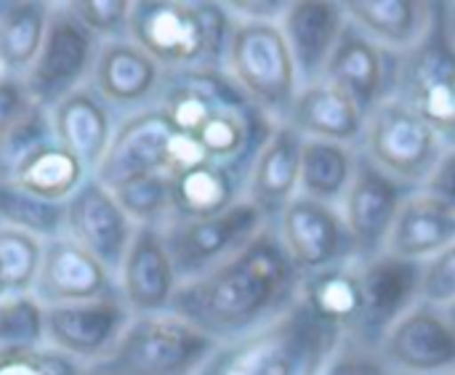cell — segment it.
I'll use <instances>...</instances> for the list:
<instances>
[{
  "instance_id": "1",
  "label": "cell",
  "mask_w": 455,
  "mask_h": 375,
  "mask_svg": "<svg viewBox=\"0 0 455 375\" xmlns=\"http://www.w3.org/2000/svg\"><path fill=\"white\" fill-rule=\"evenodd\" d=\"M299 283L301 275L269 224L232 259L181 283L171 312L219 344H229L283 315L296 301Z\"/></svg>"
},
{
  "instance_id": "2",
  "label": "cell",
  "mask_w": 455,
  "mask_h": 375,
  "mask_svg": "<svg viewBox=\"0 0 455 375\" xmlns=\"http://www.w3.org/2000/svg\"><path fill=\"white\" fill-rule=\"evenodd\" d=\"M344 339L296 301L264 328L221 344L200 375H325Z\"/></svg>"
},
{
  "instance_id": "3",
  "label": "cell",
  "mask_w": 455,
  "mask_h": 375,
  "mask_svg": "<svg viewBox=\"0 0 455 375\" xmlns=\"http://www.w3.org/2000/svg\"><path fill=\"white\" fill-rule=\"evenodd\" d=\"M232 16L224 3H133L131 40L171 72L224 69Z\"/></svg>"
},
{
  "instance_id": "4",
  "label": "cell",
  "mask_w": 455,
  "mask_h": 375,
  "mask_svg": "<svg viewBox=\"0 0 455 375\" xmlns=\"http://www.w3.org/2000/svg\"><path fill=\"white\" fill-rule=\"evenodd\" d=\"M224 72L267 120L275 125L288 120L301 80L280 21L232 19Z\"/></svg>"
},
{
  "instance_id": "5",
  "label": "cell",
  "mask_w": 455,
  "mask_h": 375,
  "mask_svg": "<svg viewBox=\"0 0 455 375\" xmlns=\"http://www.w3.org/2000/svg\"><path fill=\"white\" fill-rule=\"evenodd\" d=\"M219 341L173 312L139 315L115 349L99 360L96 375H200Z\"/></svg>"
},
{
  "instance_id": "6",
  "label": "cell",
  "mask_w": 455,
  "mask_h": 375,
  "mask_svg": "<svg viewBox=\"0 0 455 375\" xmlns=\"http://www.w3.org/2000/svg\"><path fill=\"white\" fill-rule=\"evenodd\" d=\"M445 147L448 141L419 112L397 96H387L368 112L360 155L408 189H421Z\"/></svg>"
},
{
  "instance_id": "7",
  "label": "cell",
  "mask_w": 455,
  "mask_h": 375,
  "mask_svg": "<svg viewBox=\"0 0 455 375\" xmlns=\"http://www.w3.org/2000/svg\"><path fill=\"white\" fill-rule=\"evenodd\" d=\"M269 224L272 221L251 200L243 197L219 216L171 219L165 227H160V232L176 264L179 280L187 283L232 259Z\"/></svg>"
},
{
  "instance_id": "8",
  "label": "cell",
  "mask_w": 455,
  "mask_h": 375,
  "mask_svg": "<svg viewBox=\"0 0 455 375\" xmlns=\"http://www.w3.org/2000/svg\"><path fill=\"white\" fill-rule=\"evenodd\" d=\"M93 53L96 35L69 11V5L51 8L40 53L21 80L29 99L43 107H56L64 96L77 91Z\"/></svg>"
},
{
  "instance_id": "9",
  "label": "cell",
  "mask_w": 455,
  "mask_h": 375,
  "mask_svg": "<svg viewBox=\"0 0 455 375\" xmlns=\"http://www.w3.org/2000/svg\"><path fill=\"white\" fill-rule=\"evenodd\" d=\"M272 224L301 277L355 259L344 216L336 205L296 195Z\"/></svg>"
},
{
  "instance_id": "10",
  "label": "cell",
  "mask_w": 455,
  "mask_h": 375,
  "mask_svg": "<svg viewBox=\"0 0 455 375\" xmlns=\"http://www.w3.org/2000/svg\"><path fill=\"white\" fill-rule=\"evenodd\" d=\"M365 291V317L352 344L379 349L389 328L421 304V264L397 259L387 251L355 259Z\"/></svg>"
},
{
  "instance_id": "11",
  "label": "cell",
  "mask_w": 455,
  "mask_h": 375,
  "mask_svg": "<svg viewBox=\"0 0 455 375\" xmlns=\"http://www.w3.org/2000/svg\"><path fill=\"white\" fill-rule=\"evenodd\" d=\"M445 141L455 133V53L445 40H429L397 59L395 91Z\"/></svg>"
},
{
  "instance_id": "12",
  "label": "cell",
  "mask_w": 455,
  "mask_h": 375,
  "mask_svg": "<svg viewBox=\"0 0 455 375\" xmlns=\"http://www.w3.org/2000/svg\"><path fill=\"white\" fill-rule=\"evenodd\" d=\"M411 192L413 189H408L360 155L349 192L339 205L355 259H368L387 248L395 219Z\"/></svg>"
},
{
  "instance_id": "13",
  "label": "cell",
  "mask_w": 455,
  "mask_h": 375,
  "mask_svg": "<svg viewBox=\"0 0 455 375\" xmlns=\"http://www.w3.org/2000/svg\"><path fill=\"white\" fill-rule=\"evenodd\" d=\"M376 355L389 373L448 375L455 371V331L443 309L419 304L389 328Z\"/></svg>"
},
{
  "instance_id": "14",
  "label": "cell",
  "mask_w": 455,
  "mask_h": 375,
  "mask_svg": "<svg viewBox=\"0 0 455 375\" xmlns=\"http://www.w3.org/2000/svg\"><path fill=\"white\" fill-rule=\"evenodd\" d=\"M67 229L109 275H120L136 227L115 200L112 189L85 179L67 200Z\"/></svg>"
},
{
  "instance_id": "15",
  "label": "cell",
  "mask_w": 455,
  "mask_h": 375,
  "mask_svg": "<svg viewBox=\"0 0 455 375\" xmlns=\"http://www.w3.org/2000/svg\"><path fill=\"white\" fill-rule=\"evenodd\" d=\"M131 325V309L123 296H107L88 304H64L45 309V336L56 352L80 360H104L125 328Z\"/></svg>"
},
{
  "instance_id": "16",
  "label": "cell",
  "mask_w": 455,
  "mask_h": 375,
  "mask_svg": "<svg viewBox=\"0 0 455 375\" xmlns=\"http://www.w3.org/2000/svg\"><path fill=\"white\" fill-rule=\"evenodd\" d=\"M179 285L181 280L160 227H136L120 269V296L125 307L136 312V317L171 312Z\"/></svg>"
},
{
  "instance_id": "17",
  "label": "cell",
  "mask_w": 455,
  "mask_h": 375,
  "mask_svg": "<svg viewBox=\"0 0 455 375\" xmlns=\"http://www.w3.org/2000/svg\"><path fill=\"white\" fill-rule=\"evenodd\" d=\"M173 125L160 107L141 109L131 115L112 136L109 149L96 168V181L107 189L125 179L144 173H165L168 149L173 141Z\"/></svg>"
},
{
  "instance_id": "18",
  "label": "cell",
  "mask_w": 455,
  "mask_h": 375,
  "mask_svg": "<svg viewBox=\"0 0 455 375\" xmlns=\"http://www.w3.org/2000/svg\"><path fill=\"white\" fill-rule=\"evenodd\" d=\"M35 293L48 307H64L117 296L120 288L112 285V275L83 245L72 237H56L43 251Z\"/></svg>"
},
{
  "instance_id": "19",
  "label": "cell",
  "mask_w": 455,
  "mask_h": 375,
  "mask_svg": "<svg viewBox=\"0 0 455 375\" xmlns=\"http://www.w3.org/2000/svg\"><path fill=\"white\" fill-rule=\"evenodd\" d=\"M397 56L379 48L352 24L336 45L323 80L341 88L365 115L395 91Z\"/></svg>"
},
{
  "instance_id": "20",
  "label": "cell",
  "mask_w": 455,
  "mask_h": 375,
  "mask_svg": "<svg viewBox=\"0 0 455 375\" xmlns=\"http://www.w3.org/2000/svg\"><path fill=\"white\" fill-rule=\"evenodd\" d=\"M341 5L357 32L397 59L429 43L437 21L435 5L421 0H355Z\"/></svg>"
},
{
  "instance_id": "21",
  "label": "cell",
  "mask_w": 455,
  "mask_h": 375,
  "mask_svg": "<svg viewBox=\"0 0 455 375\" xmlns=\"http://www.w3.org/2000/svg\"><path fill=\"white\" fill-rule=\"evenodd\" d=\"M280 27L296 61L299 80L301 85H309L323 80L336 45L349 29V19L341 3L309 0L291 3Z\"/></svg>"
},
{
  "instance_id": "22",
  "label": "cell",
  "mask_w": 455,
  "mask_h": 375,
  "mask_svg": "<svg viewBox=\"0 0 455 375\" xmlns=\"http://www.w3.org/2000/svg\"><path fill=\"white\" fill-rule=\"evenodd\" d=\"M301 147L304 136L288 123H280L269 131L248 168L245 200H251L269 221H275L283 208L299 195Z\"/></svg>"
},
{
  "instance_id": "23",
  "label": "cell",
  "mask_w": 455,
  "mask_h": 375,
  "mask_svg": "<svg viewBox=\"0 0 455 375\" xmlns=\"http://www.w3.org/2000/svg\"><path fill=\"white\" fill-rule=\"evenodd\" d=\"M368 115L333 83L317 80L301 85L291 112L288 125L304 139L336 141L347 147H360Z\"/></svg>"
},
{
  "instance_id": "24",
  "label": "cell",
  "mask_w": 455,
  "mask_h": 375,
  "mask_svg": "<svg viewBox=\"0 0 455 375\" xmlns=\"http://www.w3.org/2000/svg\"><path fill=\"white\" fill-rule=\"evenodd\" d=\"M299 301L317 323L339 333L344 341L355 339L365 317V291L357 261L307 275L299 283Z\"/></svg>"
},
{
  "instance_id": "25",
  "label": "cell",
  "mask_w": 455,
  "mask_h": 375,
  "mask_svg": "<svg viewBox=\"0 0 455 375\" xmlns=\"http://www.w3.org/2000/svg\"><path fill=\"white\" fill-rule=\"evenodd\" d=\"M455 243V208L432 197L424 189H413L389 232L387 253L424 264Z\"/></svg>"
},
{
  "instance_id": "26",
  "label": "cell",
  "mask_w": 455,
  "mask_h": 375,
  "mask_svg": "<svg viewBox=\"0 0 455 375\" xmlns=\"http://www.w3.org/2000/svg\"><path fill=\"white\" fill-rule=\"evenodd\" d=\"M53 139L75 155L85 171H96L112 141V123L104 99L96 91L77 88L53 107Z\"/></svg>"
},
{
  "instance_id": "27",
  "label": "cell",
  "mask_w": 455,
  "mask_h": 375,
  "mask_svg": "<svg viewBox=\"0 0 455 375\" xmlns=\"http://www.w3.org/2000/svg\"><path fill=\"white\" fill-rule=\"evenodd\" d=\"M96 93L112 104H141L163 85V67L133 40L107 43L93 67Z\"/></svg>"
},
{
  "instance_id": "28",
  "label": "cell",
  "mask_w": 455,
  "mask_h": 375,
  "mask_svg": "<svg viewBox=\"0 0 455 375\" xmlns=\"http://www.w3.org/2000/svg\"><path fill=\"white\" fill-rule=\"evenodd\" d=\"M248 173L221 163H203L171 179V219L219 216L245 197Z\"/></svg>"
},
{
  "instance_id": "29",
  "label": "cell",
  "mask_w": 455,
  "mask_h": 375,
  "mask_svg": "<svg viewBox=\"0 0 455 375\" xmlns=\"http://www.w3.org/2000/svg\"><path fill=\"white\" fill-rule=\"evenodd\" d=\"M357 163H360L357 147L320 141V139H304L299 195L339 208L349 192Z\"/></svg>"
},
{
  "instance_id": "30",
  "label": "cell",
  "mask_w": 455,
  "mask_h": 375,
  "mask_svg": "<svg viewBox=\"0 0 455 375\" xmlns=\"http://www.w3.org/2000/svg\"><path fill=\"white\" fill-rule=\"evenodd\" d=\"M51 8L45 3H5L0 11V67L8 77L24 80L32 69Z\"/></svg>"
},
{
  "instance_id": "31",
  "label": "cell",
  "mask_w": 455,
  "mask_h": 375,
  "mask_svg": "<svg viewBox=\"0 0 455 375\" xmlns=\"http://www.w3.org/2000/svg\"><path fill=\"white\" fill-rule=\"evenodd\" d=\"M11 181L43 200L67 203L85 181V168L75 155L51 141L19 165Z\"/></svg>"
},
{
  "instance_id": "32",
  "label": "cell",
  "mask_w": 455,
  "mask_h": 375,
  "mask_svg": "<svg viewBox=\"0 0 455 375\" xmlns=\"http://www.w3.org/2000/svg\"><path fill=\"white\" fill-rule=\"evenodd\" d=\"M0 221L32 237L56 240L67 229V203H51L13 181H0Z\"/></svg>"
},
{
  "instance_id": "33",
  "label": "cell",
  "mask_w": 455,
  "mask_h": 375,
  "mask_svg": "<svg viewBox=\"0 0 455 375\" xmlns=\"http://www.w3.org/2000/svg\"><path fill=\"white\" fill-rule=\"evenodd\" d=\"M115 200L125 216L139 227H165L173 216L171 179L165 173H144L112 187Z\"/></svg>"
},
{
  "instance_id": "34",
  "label": "cell",
  "mask_w": 455,
  "mask_h": 375,
  "mask_svg": "<svg viewBox=\"0 0 455 375\" xmlns=\"http://www.w3.org/2000/svg\"><path fill=\"white\" fill-rule=\"evenodd\" d=\"M45 336V309L29 296L0 299V357L37 352Z\"/></svg>"
},
{
  "instance_id": "35",
  "label": "cell",
  "mask_w": 455,
  "mask_h": 375,
  "mask_svg": "<svg viewBox=\"0 0 455 375\" xmlns=\"http://www.w3.org/2000/svg\"><path fill=\"white\" fill-rule=\"evenodd\" d=\"M51 141H56L51 117L43 104L32 101V107L0 139V181H11L19 165Z\"/></svg>"
},
{
  "instance_id": "36",
  "label": "cell",
  "mask_w": 455,
  "mask_h": 375,
  "mask_svg": "<svg viewBox=\"0 0 455 375\" xmlns=\"http://www.w3.org/2000/svg\"><path fill=\"white\" fill-rule=\"evenodd\" d=\"M43 245L37 237L0 227V275L5 283V296H21L35 288L43 264Z\"/></svg>"
},
{
  "instance_id": "37",
  "label": "cell",
  "mask_w": 455,
  "mask_h": 375,
  "mask_svg": "<svg viewBox=\"0 0 455 375\" xmlns=\"http://www.w3.org/2000/svg\"><path fill=\"white\" fill-rule=\"evenodd\" d=\"M455 301V243L421 264V304L445 309Z\"/></svg>"
},
{
  "instance_id": "38",
  "label": "cell",
  "mask_w": 455,
  "mask_h": 375,
  "mask_svg": "<svg viewBox=\"0 0 455 375\" xmlns=\"http://www.w3.org/2000/svg\"><path fill=\"white\" fill-rule=\"evenodd\" d=\"M133 3L125 0H83V3H69V11L93 32V35H107L115 37L128 32V19H131Z\"/></svg>"
},
{
  "instance_id": "39",
  "label": "cell",
  "mask_w": 455,
  "mask_h": 375,
  "mask_svg": "<svg viewBox=\"0 0 455 375\" xmlns=\"http://www.w3.org/2000/svg\"><path fill=\"white\" fill-rule=\"evenodd\" d=\"M0 375H77V368L61 352H24L0 357Z\"/></svg>"
},
{
  "instance_id": "40",
  "label": "cell",
  "mask_w": 455,
  "mask_h": 375,
  "mask_svg": "<svg viewBox=\"0 0 455 375\" xmlns=\"http://www.w3.org/2000/svg\"><path fill=\"white\" fill-rule=\"evenodd\" d=\"M389 371L379 360L373 349H365L360 344L344 341L336 357L331 360L325 375H387Z\"/></svg>"
},
{
  "instance_id": "41",
  "label": "cell",
  "mask_w": 455,
  "mask_h": 375,
  "mask_svg": "<svg viewBox=\"0 0 455 375\" xmlns=\"http://www.w3.org/2000/svg\"><path fill=\"white\" fill-rule=\"evenodd\" d=\"M29 107H32V99L24 83L16 77H0V139Z\"/></svg>"
},
{
  "instance_id": "42",
  "label": "cell",
  "mask_w": 455,
  "mask_h": 375,
  "mask_svg": "<svg viewBox=\"0 0 455 375\" xmlns=\"http://www.w3.org/2000/svg\"><path fill=\"white\" fill-rule=\"evenodd\" d=\"M424 192H429L432 197L443 200L445 205L455 208V147L448 144L440 163L435 165L432 176L427 179V184L421 187Z\"/></svg>"
},
{
  "instance_id": "43",
  "label": "cell",
  "mask_w": 455,
  "mask_h": 375,
  "mask_svg": "<svg viewBox=\"0 0 455 375\" xmlns=\"http://www.w3.org/2000/svg\"><path fill=\"white\" fill-rule=\"evenodd\" d=\"M291 3H224L232 19L243 21H283Z\"/></svg>"
},
{
  "instance_id": "44",
  "label": "cell",
  "mask_w": 455,
  "mask_h": 375,
  "mask_svg": "<svg viewBox=\"0 0 455 375\" xmlns=\"http://www.w3.org/2000/svg\"><path fill=\"white\" fill-rule=\"evenodd\" d=\"M443 16H445V43L453 48L455 53V3H445Z\"/></svg>"
},
{
  "instance_id": "45",
  "label": "cell",
  "mask_w": 455,
  "mask_h": 375,
  "mask_svg": "<svg viewBox=\"0 0 455 375\" xmlns=\"http://www.w3.org/2000/svg\"><path fill=\"white\" fill-rule=\"evenodd\" d=\"M443 312H445V317H448L451 328H453V331H455V301H453V304H451V307H445Z\"/></svg>"
},
{
  "instance_id": "46",
  "label": "cell",
  "mask_w": 455,
  "mask_h": 375,
  "mask_svg": "<svg viewBox=\"0 0 455 375\" xmlns=\"http://www.w3.org/2000/svg\"><path fill=\"white\" fill-rule=\"evenodd\" d=\"M5 296V283H3V275H0V299Z\"/></svg>"
},
{
  "instance_id": "47",
  "label": "cell",
  "mask_w": 455,
  "mask_h": 375,
  "mask_svg": "<svg viewBox=\"0 0 455 375\" xmlns=\"http://www.w3.org/2000/svg\"><path fill=\"white\" fill-rule=\"evenodd\" d=\"M448 144H453V147H455V133H453V136H451V141H448Z\"/></svg>"
},
{
  "instance_id": "48",
  "label": "cell",
  "mask_w": 455,
  "mask_h": 375,
  "mask_svg": "<svg viewBox=\"0 0 455 375\" xmlns=\"http://www.w3.org/2000/svg\"><path fill=\"white\" fill-rule=\"evenodd\" d=\"M387 375H400V373H387Z\"/></svg>"
},
{
  "instance_id": "49",
  "label": "cell",
  "mask_w": 455,
  "mask_h": 375,
  "mask_svg": "<svg viewBox=\"0 0 455 375\" xmlns=\"http://www.w3.org/2000/svg\"><path fill=\"white\" fill-rule=\"evenodd\" d=\"M448 375H455V371H453V373H448Z\"/></svg>"
},
{
  "instance_id": "50",
  "label": "cell",
  "mask_w": 455,
  "mask_h": 375,
  "mask_svg": "<svg viewBox=\"0 0 455 375\" xmlns=\"http://www.w3.org/2000/svg\"><path fill=\"white\" fill-rule=\"evenodd\" d=\"M91 375H96V373H91Z\"/></svg>"
}]
</instances>
